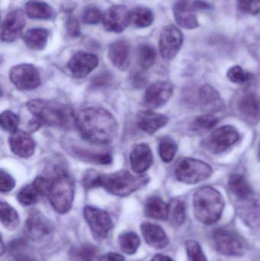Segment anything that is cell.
I'll return each mask as SVG.
<instances>
[{
  "mask_svg": "<svg viewBox=\"0 0 260 261\" xmlns=\"http://www.w3.org/2000/svg\"><path fill=\"white\" fill-rule=\"evenodd\" d=\"M169 118L164 115L158 114L151 110L138 112L137 115V125L145 133L152 135L166 126Z\"/></svg>",
  "mask_w": 260,
  "mask_h": 261,
  "instance_id": "22",
  "label": "cell"
},
{
  "mask_svg": "<svg viewBox=\"0 0 260 261\" xmlns=\"http://www.w3.org/2000/svg\"><path fill=\"white\" fill-rule=\"evenodd\" d=\"M140 241L138 236L134 232H126L119 238L121 249L127 254H135L140 246Z\"/></svg>",
  "mask_w": 260,
  "mask_h": 261,
  "instance_id": "38",
  "label": "cell"
},
{
  "mask_svg": "<svg viewBox=\"0 0 260 261\" xmlns=\"http://www.w3.org/2000/svg\"><path fill=\"white\" fill-rule=\"evenodd\" d=\"M142 236L151 248L163 249L169 245V239L163 228L151 222H143L140 225Z\"/></svg>",
  "mask_w": 260,
  "mask_h": 261,
  "instance_id": "24",
  "label": "cell"
},
{
  "mask_svg": "<svg viewBox=\"0 0 260 261\" xmlns=\"http://www.w3.org/2000/svg\"><path fill=\"white\" fill-rule=\"evenodd\" d=\"M224 207L222 195L213 187H201L194 194V214L201 223H216L221 219Z\"/></svg>",
  "mask_w": 260,
  "mask_h": 261,
  "instance_id": "3",
  "label": "cell"
},
{
  "mask_svg": "<svg viewBox=\"0 0 260 261\" xmlns=\"http://www.w3.org/2000/svg\"><path fill=\"white\" fill-rule=\"evenodd\" d=\"M102 18L103 14L100 9L96 6H91L85 8L84 10L82 21L86 24H96L102 21Z\"/></svg>",
  "mask_w": 260,
  "mask_h": 261,
  "instance_id": "44",
  "label": "cell"
},
{
  "mask_svg": "<svg viewBox=\"0 0 260 261\" xmlns=\"http://www.w3.org/2000/svg\"><path fill=\"white\" fill-rule=\"evenodd\" d=\"M108 58L113 65L120 70H125L131 63V49L127 41L120 40L110 45Z\"/></svg>",
  "mask_w": 260,
  "mask_h": 261,
  "instance_id": "23",
  "label": "cell"
},
{
  "mask_svg": "<svg viewBox=\"0 0 260 261\" xmlns=\"http://www.w3.org/2000/svg\"><path fill=\"white\" fill-rule=\"evenodd\" d=\"M0 218L3 226L9 230L15 229L19 224V216L16 210L6 202H1Z\"/></svg>",
  "mask_w": 260,
  "mask_h": 261,
  "instance_id": "32",
  "label": "cell"
},
{
  "mask_svg": "<svg viewBox=\"0 0 260 261\" xmlns=\"http://www.w3.org/2000/svg\"><path fill=\"white\" fill-rule=\"evenodd\" d=\"M24 230L27 237L37 243L48 242L53 233L51 222L40 213H33L28 216Z\"/></svg>",
  "mask_w": 260,
  "mask_h": 261,
  "instance_id": "11",
  "label": "cell"
},
{
  "mask_svg": "<svg viewBox=\"0 0 260 261\" xmlns=\"http://www.w3.org/2000/svg\"><path fill=\"white\" fill-rule=\"evenodd\" d=\"M252 198L246 200L247 203L243 208L241 215L249 225L260 227V201L254 200Z\"/></svg>",
  "mask_w": 260,
  "mask_h": 261,
  "instance_id": "31",
  "label": "cell"
},
{
  "mask_svg": "<svg viewBox=\"0 0 260 261\" xmlns=\"http://www.w3.org/2000/svg\"><path fill=\"white\" fill-rule=\"evenodd\" d=\"M218 123V119L214 115L208 113L195 118L192 124L194 130H210Z\"/></svg>",
  "mask_w": 260,
  "mask_h": 261,
  "instance_id": "40",
  "label": "cell"
},
{
  "mask_svg": "<svg viewBox=\"0 0 260 261\" xmlns=\"http://www.w3.org/2000/svg\"><path fill=\"white\" fill-rule=\"evenodd\" d=\"M174 86L167 81H158L148 87L143 96V102L151 109H157L164 106L172 97Z\"/></svg>",
  "mask_w": 260,
  "mask_h": 261,
  "instance_id": "16",
  "label": "cell"
},
{
  "mask_svg": "<svg viewBox=\"0 0 260 261\" xmlns=\"http://www.w3.org/2000/svg\"><path fill=\"white\" fill-rule=\"evenodd\" d=\"M227 75L228 79L235 84H245L251 79L252 76L250 73L240 66H235L229 69Z\"/></svg>",
  "mask_w": 260,
  "mask_h": 261,
  "instance_id": "42",
  "label": "cell"
},
{
  "mask_svg": "<svg viewBox=\"0 0 260 261\" xmlns=\"http://www.w3.org/2000/svg\"><path fill=\"white\" fill-rule=\"evenodd\" d=\"M186 249L188 261H208L201 246L195 241L189 240L186 242Z\"/></svg>",
  "mask_w": 260,
  "mask_h": 261,
  "instance_id": "41",
  "label": "cell"
},
{
  "mask_svg": "<svg viewBox=\"0 0 260 261\" xmlns=\"http://www.w3.org/2000/svg\"><path fill=\"white\" fill-rule=\"evenodd\" d=\"M239 133L235 127L225 125L214 130L205 141V147L211 153H222L238 142Z\"/></svg>",
  "mask_w": 260,
  "mask_h": 261,
  "instance_id": "10",
  "label": "cell"
},
{
  "mask_svg": "<svg viewBox=\"0 0 260 261\" xmlns=\"http://www.w3.org/2000/svg\"><path fill=\"white\" fill-rule=\"evenodd\" d=\"M102 23L108 32L120 33L131 23L130 12L124 6L115 5L111 6L103 14Z\"/></svg>",
  "mask_w": 260,
  "mask_h": 261,
  "instance_id": "15",
  "label": "cell"
},
{
  "mask_svg": "<svg viewBox=\"0 0 260 261\" xmlns=\"http://www.w3.org/2000/svg\"><path fill=\"white\" fill-rule=\"evenodd\" d=\"M99 261H125L123 256L116 253H108L102 256Z\"/></svg>",
  "mask_w": 260,
  "mask_h": 261,
  "instance_id": "49",
  "label": "cell"
},
{
  "mask_svg": "<svg viewBox=\"0 0 260 261\" xmlns=\"http://www.w3.org/2000/svg\"><path fill=\"white\" fill-rule=\"evenodd\" d=\"M100 174L95 170H89L84 176L82 184L86 189L99 187V178Z\"/></svg>",
  "mask_w": 260,
  "mask_h": 261,
  "instance_id": "47",
  "label": "cell"
},
{
  "mask_svg": "<svg viewBox=\"0 0 260 261\" xmlns=\"http://www.w3.org/2000/svg\"><path fill=\"white\" fill-rule=\"evenodd\" d=\"M151 261H174L168 256L163 255V254H157L153 257Z\"/></svg>",
  "mask_w": 260,
  "mask_h": 261,
  "instance_id": "50",
  "label": "cell"
},
{
  "mask_svg": "<svg viewBox=\"0 0 260 261\" xmlns=\"http://www.w3.org/2000/svg\"><path fill=\"white\" fill-rule=\"evenodd\" d=\"M25 12L32 19L49 20L54 16V10L50 5L38 0L27 2L25 4Z\"/></svg>",
  "mask_w": 260,
  "mask_h": 261,
  "instance_id": "28",
  "label": "cell"
},
{
  "mask_svg": "<svg viewBox=\"0 0 260 261\" xmlns=\"http://www.w3.org/2000/svg\"><path fill=\"white\" fill-rule=\"evenodd\" d=\"M75 182L67 172L62 171L51 181L48 197L55 211L65 214L71 210L74 199Z\"/></svg>",
  "mask_w": 260,
  "mask_h": 261,
  "instance_id": "5",
  "label": "cell"
},
{
  "mask_svg": "<svg viewBox=\"0 0 260 261\" xmlns=\"http://www.w3.org/2000/svg\"><path fill=\"white\" fill-rule=\"evenodd\" d=\"M186 205L183 201L180 199H172L169 204V217L172 225L180 226L186 221Z\"/></svg>",
  "mask_w": 260,
  "mask_h": 261,
  "instance_id": "33",
  "label": "cell"
},
{
  "mask_svg": "<svg viewBox=\"0 0 260 261\" xmlns=\"http://www.w3.org/2000/svg\"><path fill=\"white\" fill-rule=\"evenodd\" d=\"M76 127L85 141L99 145L111 143L119 128L113 115L99 107L81 110L76 116Z\"/></svg>",
  "mask_w": 260,
  "mask_h": 261,
  "instance_id": "1",
  "label": "cell"
},
{
  "mask_svg": "<svg viewBox=\"0 0 260 261\" xmlns=\"http://www.w3.org/2000/svg\"><path fill=\"white\" fill-rule=\"evenodd\" d=\"M1 120V128L5 132L12 134L18 130L19 125V118L13 112L6 110L3 112L0 116Z\"/></svg>",
  "mask_w": 260,
  "mask_h": 261,
  "instance_id": "39",
  "label": "cell"
},
{
  "mask_svg": "<svg viewBox=\"0 0 260 261\" xmlns=\"http://www.w3.org/2000/svg\"><path fill=\"white\" fill-rule=\"evenodd\" d=\"M84 217L96 240L105 239L113 228L111 216L105 210L93 206L84 208Z\"/></svg>",
  "mask_w": 260,
  "mask_h": 261,
  "instance_id": "8",
  "label": "cell"
},
{
  "mask_svg": "<svg viewBox=\"0 0 260 261\" xmlns=\"http://www.w3.org/2000/svg\"><path fill=\"white\" fill-rule=\"evenodd\" d=\"M66 27H67V32L71 37H78L80 34L79 22L74 17H70L67 19Z\"/></svg>",
  "mask_w": 260,
  "mask_h": 261,
  "instance_id": "48",
  "label": "cell"
},
{
  "mask_svg": "<svg viewBox=\"0 0 260 261\" xmlns=\"http://www.w3.org/2000/svg\"><path fill=\"white\" fill-rule=\"evenodd\" d=\"M49 32L47 29L36 28L27 30L24 34L26 45L34 50H41L47 45Z\"/></svg>",
  "mask_w": 260,
  "mask_h": 261,
  "instance_id": "29",
  "label": "cell"
},
{
  "mask_svg": "<svg viewBox=\"0 0 260 261\" xmlns=\"http://www.w3.org/2000/svg\"><path fill=\"white\" fill-rule=\"evenodd\" d=\"M228 187L230 192L241 200H248L253 197V190L243 175L232 174L229 178Z\"/></svg>",
  "mask_w": 260,
  "mask_h": 261,
  "instance_id": "26",
  "label": "cell"
},
{
  "mask_svg": "<svg viewBox=\"0 0 260 261\" xmlns=\"http://www.w3.org/2000/svg\"><path fill=\"white\" fill-rule=\"evenodd\" d=\"M74 153L79 158V159L86 162L93 163V164L105 165V164H111L112 161V158L109 153H94V152L87 151L82 149H76Z\"/></svg>",
  "mask_w": 260,
  "mask_h": 261,
  "instance_id": "36",
  "label": "cell"
},
{
  "mask_svg": "<svg viewBox=\"0 0 260 261\" xmlns=\"http://www.w3.org/2000/svg\"><path fill=\"white\" fill-rule=\"evenodd\" d=\"M238 6L243 12L252 15L260 13V0H238Z\"/></svg>",
  "mask_w": 260,
  "mask_h": 261,
  "instance_id": "45",
  "label": "cell"
},
{
  "mask_svg": "<svg viewBox=\"0 0 260 261\" xmlns=\"http://www.w3.org/2000/svg\"><path fill=\"white\" fill-rule=\"evenodd\" d=\"M212 172V167L203 161L183 158L177 164L175 176L183 184H196L209 179Z\"/></svg>",
  "mask_w": 260,
  "mask_h": 261,
  "instance_id": "6",
  "label": "cell"
},
{
  "mask_svg": "<svg viewBox=\"0 0 260 261\" xmlns=\"http://www.w3.org/2000/svg\"><path fill=\"white\" fill-rule=\"evenodd\" d=\"M183 35L180 29L174 25L165 27L160 34L159 47L163 60L170 61L175 58L181 48Z\"/></svg>",
  "mask_w": 260,
  "mask_h": 261,
  "instance_id": "12",
  "label": "cell"
},
{
  "mask_svg": "<svg viewBox=\"0 0 260 261\" xmlns=\"http://www.w3.org/2000/svg\"><path fill=\"white\" fill-rule=\"evenodd\" d=\"M178 146L172 138L166 137L160 141L159 144V154L162 161L169 163L174 160L177 154Z\"/></svg>",
  "mask_w": 260,
  "mask_h": 261,
  "instance_id": "37",
  "label": "cell"
},
{
  "mask_svg": "<svg viewBox=\"0 0 260 261\" xmlns=\"http://www.w3.org/2000/svg\"><path fill=\"white\" fill-rule=\"evenodd\" d=\"M153 164V153L148 144H137L130 154V164L134 173L142 174Z\"/></svg>",
  "mask_w": 260,
  "mask_h": 261,
  "instance_id": "21",
  "label": "cell"
},
{
  "mask_svg": "<svg viewBox=\"0 0 260 261\" xmlns=\"http://www.w3.org/2000/svg\"><path fill=\"white\" fill-rule=\"evenodd\" d=\"M15 186L14 178L8 172L2 169L0 172V191L2 193H9L13 190Z\"/></svg>",
  "mask_w": 260,
  "mask_h": 261,
  "instance_id": "46",
  "label": "cell"
},
{
  "mask_svg": "<svg viewBox=\"0 0 260 261\" xmlns=\"http://www.w3.org/2000/svg\"><path fill=\"white\" fill-rule=\"evenodd\" d=\"M213 240L217 251L223 255L238 257L245 253V241L234 231L218 228L214 232Z\"/></svg>",
  "mask_w": 260,
  "mask_h": 261,
  "instance_id": "7",
  "label": "cell"
},
{
  "mask_svg": "<svg viewBox=\"0 0 260 261\" xmlns=\"http://www.w3.org/2000/svg\"><path fill=\"white\" fill-rule=\"evenodd\" d=\"M97 248L92 245H82L71 250L70 261H93L97 255Z\"/></svg>",
  "mask_w": 260,
  "mask_h": 261,
  "instance_id": "34",
  "label": "cell"
},
{
  "mask_svg": "<svg viewBox=\"0 0 260 261\" xmlns=\"http://www.w3.org/2000/svg\"><path fill=\"white\" fill-rule=\"evenodd\" d=\"M154 13L146 7H135L130 11V20L136 28H147L154 21Z\"/></svg>",
  "mask_w": 260,
  "mask_h": 261,
  "instance_id": "30",
  "label": "cell"
},
{
  "mask_svg": "<svg viewBox=\"0 0 260 261\" xmlns=\"http://www.w3.org/2000/svg\"><path fill=\"white\" fill-rule=\"evenodd\" d=\"M174 17L179 25L186 29H194L198 27L194 2L189 0H177L174 4Z\"/></svg>",
  "mask_w": 260,
  "mask_h": 261,
  "instance_id": "19",
  "label": "cell"
},
{
  "mask_svg": "<svg viewBox=\"0 0 260 261\" xmlns=\"http://www.w3.org/2000/svg\"><path fill=\"white\" fill-rule=\"evenodd\" d=\"M99 64V58L94 54L79 51L69 61L67 67L74 77L81 79L88 76Z\"/></svg>",
  "mask_w": 260,
  "mask_h": 261,
  "instance_id": "17",
  "label": "cell"
},
{
  "mask_svg": "<svg viewBox=\"0 0 260 261\" xmlns=\"http://www.w3.org/2000/svg\"><path fill=\"white\" fill-rule=\"evenodd\" d=\"M9 147L14 154L21 158H28L35 153L36 144L27 132L18 130L11 134Z\"/></svg>",
  "mask_w": 260,
  "mask_h": 261,
  "instance_id": "20",
  "label": "cell"
},
{
  "mask_svg": "<svg viewBox=\"0 0 260 261\" xmlns=\"http://www.w3.org/2000/svg\"><path fill=\"white\" fill-rule=\"evenodd\" d=\"M198 97L203 110L210 114L221 111L224 108V102L219 93L212 86H203L200 88Z\"/></svg>",
  "mask_w": 260,
  "mask_h": 261,
  "instance_id": "25",
  "label": "cell"
},
{
  "mask_svg": "<svg viewBox=\"0 0 260 261\" xmlns=\"http://www.w3.org/2000/svg\"><path fill=\"white\" fill-rule=\"evenodd\" d=\"M51 181L43 176H38L32 184L23 187L17 195V199L24 206L35 205L42 196H48Z\"/></svg>",
  "mask_w": 260,
  "mask_h": 261,
  "instance_id": "13",
  "label": "cell"
},
{
  "mask_svg": "<svg viewBox=\"0 0 260 261\" xmlns=\"http://www.w3.org/2000/svg\"><path fill=\"white\" fill-rule=\"evenodd\" d=\"M10 253L15 261H34L33 257L29 254L24 242H18L13 244L11 247Z\"/></svg>",
  "mask_w": 260,
  "mask_h": 261,
  "instance_id": "43",
  "label": "cell"
},
{
  "mask_svg": "<svg viewBox=\"0 0 260 261\" xmlns=\"http://www.w3.org/2000/svg\"><path fill=\"white\" fill-rule=\"evenodd\" d=\"M25 26V15L21 9H13L5 17L1 27V39L13 42L22 33Z\"/></svg>",
  "mask_w": 260,
  "mask_h": 261,
  "instance_id": "14",
  "label": "cell"
},
{
  "mask_svg": "<svg viewBox=\"0 0 260 261\" xmlns=\"http://www.w3.org/2000/svg\"><path fill=\"white\" fill-rule=\"evenodd\" d=\"M145 213L151 219L165 221L169 217V205L160 198L153 196L146 201Z\"/></svg>",
  "mask_w": 260,
  "mask_h": 261,
  "instance_id": "27",
  "label": "cell"
},
{
  "mask_svg": "<svg viewBox=\"0 0 260 261\" xmlns=\"http://www.w3.org/2000/svg\"><path fill=\"white\" fill-rule=\"evenodd\" d=\"M148 182L149 178L147 176H134L127 170H120L100 175L99 187H102L114 196L125 197L145 187Z\"/></svg>",
  "mask_w": 260,
  "mask_h": 261,
  "instance_id": "4",
  "label": "cell"
},
{
  "mask_svg": "<svg viewBox=\"0 0 260 261\" xmlns=\"http://www.w3.org/2000/svg\"><path fill=\"white\" fill-rule=\"evenodd\" d=\"M157 52L155 49L148 44H141L137 50V61L143 70H148L155 63Z\"/></svg>",
  "mask_w": 260,
  "mask_h": 261,
  "instance_id": "35",
  "label": "cell"
},
{
  "mask_svg": "<svg viewBox=\"0 0 260 261\" xmlns=\"http://www.w3.org/2000/svg\"><path fill=\"white\" fill-rule=\"evenodd\" d=\"M27 110L34 117L32 125L70 129L76 126L73 108L61 102L44 99H32L27 102Z\"/></svg>",
  "mask_w": 260,
  "mask_h": 261,
  "instance_id": "2",
  "label": "cell"
},
{
  "mask_svg": "<svg viewBox=\"0 0 260 261\" xmlns=\"http://www.w3.org/2000/svg\"><path fill=\"white\" fill-rule=\"evenodd\" d=\"M257 156H258V161H259L260 162V143L259 144V148H258Z\"/></svg>",
  "mask_w": 260,
  "mask_h": 261,
  "instance_id": "51",
  "label": "cell"
},
{
  "mask_svg": "<svg viewBox=\"0 0 260 261\" xmlns=\"http://www.w3.org/2000/svg\"><path fill=\"white\" fill-rule=\"evenodd\" d=\"M9 79L18 90L28 91L36 89L41 84L39 72L32 64H21L12 67Z\"/></svg>",
  "mask_w": 260,
  "mask_h": 261,
  "instance_id": "9",
  "label": "cell"
},
{
  "mask_svg": "<svg viewBox=\"0 0 260 261\" xmlns=\"http://www.w3.org/2000/svg\"><path fill=\"white\" fill-rule=\"evenodd\" d=\"M237 110L241 118L250 123H255L260 119V102L253 92L246 91L238 96Z\"/></svg>",
  "mask_w": 260,
  "mask_h": 261,
  "instance_id": "18",
  "label": "cell"
}]
</instances>
